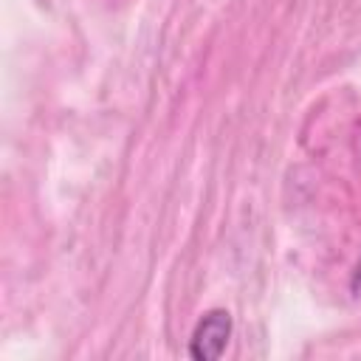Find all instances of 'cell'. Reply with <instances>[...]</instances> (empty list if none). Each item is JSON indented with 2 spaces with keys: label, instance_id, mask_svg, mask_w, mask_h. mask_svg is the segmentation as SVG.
Returning a JSON list of instances; mask_svg holds the SVG:
<instances>
[{
  "label": "cell",
  "instance_id": "6da1fadb",
  "mask_svg": "<svg viewBox=\"0 0 361 361\" xmlns=\"http://www.w3.org/2000/svg\"><path fill=\"white\" fill-rule=\"evenodd\" d=\"M231 338V313L223 307L206 310L200 322L192 330L189 338V355L195 361H214L226 353V344Z\"/></svg>",
  "mask_w": 361,
  "mask_h": 361
},
{
  "label": "cell",
  "instance_id": "7a4b0ae2",
  "mask_svg": "<svg viewBox=\"0 0 361 361\" xmlns=\"http://www.w3.org/2000/svg\"><path fill=\"white\" fill-rule=\"evenodd\" d=\"M350 290H353L355 299H361V259L355 262V271H353V276H350Z\"/></svg>",
  "mask_w": 361,
  "mask_h": 361
}]
</instances>
